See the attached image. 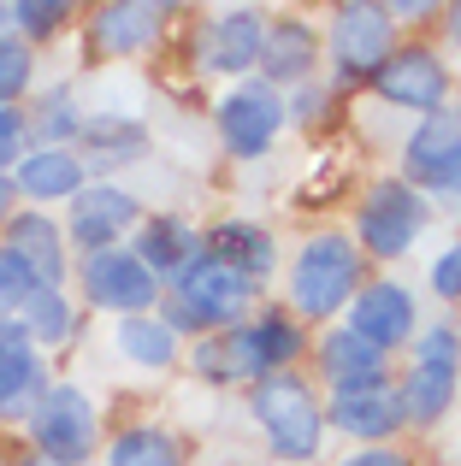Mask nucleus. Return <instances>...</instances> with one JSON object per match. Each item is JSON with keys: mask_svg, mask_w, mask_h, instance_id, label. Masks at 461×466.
I'll use <instances>...</instances> for the list:
<instances>
[{"mask_svg": "<svg viewBox=\"0 0 461 466\" xmlns=\"http://www.w3.org/2000/svg\"><path fill=\"white\" fill-rule=\"evenodd\" d=\"M361 266L367 260H361V248L343 230H313L296 248V260L284 266V313L296 325H337V313L367 284Z\"/></svg>", "mask_w": 461, "mask_h": 466, "instance_id": "f257e3e1", "label": "nucleus"}, {"mask_svg": "<svg viewBox=\"0 0 461 466\" xmlns=\"http://www.w3.org/2000/svg\"><path fill=\"white\" fill-rule=\"evenodd\" d=\"M254 301H261V289H254L249 278H237L230 266L196 254V260L160 289V308L154 313H160L178 337H213V330L242 325V319L254 313Z\"/></svg>", "mask_w": 461, "mask_h": 466, "instance_id": "f03ea898", "label": "nucleus"}, {"mask_svg": "<svg viewBox=\"0 0 461 466\" xmlns=\"http://www.w3.org/2000/svg\"><path fill=\"white\" fill-rule=\"evenodd\" d=\"M249 413L261 425V437L272 443V455L284 466H308L325 449V401L313 396V384L302 372H266L261 384H249Z\"/></svg>", "mask_w": 461, "mask_h": 466, "instance_id": "7ed1b4c3", "label": "nucleus"}, {"mask_svg": "<svg viewBox=\"0 0 461 466\" xmlns=\"http://www.w3.org/2000/svg\"><path fill=\"white\" fill-rule=\"evenodd\" d=\"M396 396H403L408 425H438L456 408V396H461V330L450 319L415 330V354H408V372L396 378Z\"/></svg>", "mask_w": 461, "mask_h": 466, "instance_id": "20e7f679", "label": "nucleus"}, {"mask_svg": "<svg viewBox=\"0 0 461 466\" xmlns=\"http://www.w3.org/2000/svg\"><path fill=\"white\" fill-rule=\"evenodd\" d=\"M432 225V201L420 189H408L403 177H379L355 207V248L361 260H403Z\"/></svg>", "mask_w": 461, "mask_h": 466, "instance_id": "39448f33", "label": "nucleus"}, {"mask_svg": "<svg viewBox=\"0 0 461 466\" xmlns=\"http://www.w3.org/2000/svg\"><path fill=\"white\" fill-rule=\"evenodd\" d=\"M24 431H30V455H47L59 466H83L101 455V413L83 384H47Z\"/></svg>", "mask_w": 461, "mask_h": 466, "instance_id": "423d86ee", "label": "nucleus"}, {"mask_svg": "<svg viewBox=\"0 0 461 466\" xmlns=\"http://www.w3.org/2000/svg\"><path fill=\"white\" fill-rule=\"evenodd\" d=\"M320 47L332 54V89H355V83H373V71L396 54V24L373 0H343Z\"/></svg>", "mask_w": 461, "mask_h": 466, "instance_id": "0eeeda50", "label": "nucleus"}, {"mask_svg": "<svg viewBox=\"0 0 461 466\" xmlns=\"http://www.w3.org/2000/svg\"><path fill=\"white\" fill-rule=\"evenodd\" d=\"M77 308L113 313V319H137L160 308V278L137 260L130 248H101V254H77Z\"/></svg>", "mask_w": 461, "mask_h": 466, "instance_id": "6e6552de", "label": "nucleus"}, {"mask_svg": "<svg viewBox=\"0 0 461 466\" xmlns=\"http://www.w3.org/2000/svg\"><path fill=\"white\" fill-rule=\"evenodd\" d=\"M450 59L438 54L432 42H396V54L373 71V95L391 101L396 113H415V118H432L450 106Z\"/></svg>", "mask_w": 461, "mask_h": 466, "instance_id": "1a4fd4ad", "label": "nucleus"}, {"mask_svg": "<svg viewBox=\"0 0 461 466\" xmlns=\"http://www.w3.org/2000/svg\"><path fill=\"white\" fill-rule=\"evenodd\" d=\"M142 225V201L125 183L89 177L77 195L66 201V242L77 254H101V248H125V237H137Z\"/></svg>", "mask_w": 461, "mask_h": 466, "instance_id": "9d476101", "label": "nucleus"}, {"mask_svg": "<svg viewBox=\"0 0 461 466\" xmlns=\"http://www.w3.org/2000/svg\"><path fill=\"white\" fill-rule=\"evenodd\" d=\"M213 125H220V142H225L230 159H261L290 125L284 95H278L272 83H261V77H242V83H230L225 101L213 106Z\"/></svg>", "mask_w": 461, "mask_h": 466, "instance_id": "9b49d317", "label": "nucleus"}, {"mask_svg": "<svg viewBox=\"0 0 461 466\" xmlns=\"http://www.w3.org/2000/svg\"><path fill=\"white\" fill-rule=\"evenodd\" d=\"M261 42H266V12L261 6H220L196 30V66L213 71V77L242 83L261 66Z\"/></svg>", "mask_w": 461, "mask_h": 466, "instance_id": "f8f14e48", "label": "nucleus"}, {"mask_svg": "<svg viewBox=\"0 0 461 466\" xmlns=\"http://www.w3.org/2000/svg\"><path fill=\"white\" fill-rule=\"evenodd\" d=\"M355 337H367L379 354L391 349H408L420 330V301L408 284H396V278H373V284L355 289V301H349V319H343Z\"/></svg>", "mask_w": 461, "mask_h": 466, "instance_id": "ddd939ff", "label": "nucleus"}, {"mask_svg": "<svg viewBox=\"0 0 461 466\" xmlns=\"http://www.w3.org/2000/svg\"><path fill=\"white\" fill-rule=\"evenodd\" d=\"M403 425H408L403 420V396H396L391 378L355 384V390H332V396H325V431H343L349 443L384 449Z\"/></svg>", "mask_w": 461, "mask_h": 466, "instance_id": "4468645a", "label": "nucleus"}, {"mask_svg": "<svg viewBox=\"0 0 461 466\" xmlns=\"http://www.w3.org/2000/svg\"><path fill=\"white\" fill-rule=\"evenodd\" d=\"M456 166H461V113L456 106H444L432 118H415V130L403 142V183L408 189H420L432 201L456 177Z\"/></svg>", "mask_w": 461, "mask_h": 466, "instance_id": "2eb2a0df", "label": "nucleus"}, {"mask_svg": "<svg viewBox=\"0 0 461 466\" xmlns=\"http://www.w3.org/2000/svg\"><path fill=\"white\" fill-rule=\"evenodd\" d=\"M0 248H12L47 289H66L71 278V242H66V225L42 207H18V213L0 225Z\"/></svg>", "mask_w": 461, "mask_h": 466, "instance_id": "dca6fc26", "label": "nucleus"}, {"mask_svg": "<svg viewBox=\"0 0 461 466\" xmlns=\"http://www.w3.org/2000/svg\"><path fill=\"white\" fill-rule=\"evenodd\" d=\"M47 384H54V378H47L42 349L24 337L18 319H0V425L30 420V408L42 401Z\"/></svg>", "mask_w": 461, "mask_h": 466, "instance_id": "f3484780", "label": "nucleus"}, {"mask_svg": "<svg viewBox=\"0 0 461 466\" xmlns=\"http://www.w3.org/2000/svg\"><path fill=\"white\" fill-rule=\"evenodd\" d=\"M320 59H325V47H320V30H313L308 18H266V42H261L254 77L272 83L278 95H290V89H302V83H313Z\"/></svg>", "mask_w": 461, "mask_h": 466, "instance_id": "a211bd4d", "label": "nucleus"}, {"mask_svg": "<svg viewBox=\"0 0 461 466\" xmlns=\"http://www.w3.org/2000/svg\"><path fill=\"white\" fill-rule=\"evenodd\" d=\"M166 18H172V6H149V0L95 6L89 12V42H95V54H107V59H137L166 35Z\"/></svg>", "mask_w": 461, "mask_h": 466, "instance_id": "6ab92c4d", "label": "nucleus"}, {"mask_svg": "<svg viewBox=\"0 0 461 466\" xmlns=\"http://www.w3.org/2000/svg\"><path fill=\"white\" fill-rule=\"evenodd\" d=\"M201 254L230 266L237 278H249L254 289L278 272V242H272V230L254 225V218H220V225H208L201 230Z\"/></svg>", "mask_w": 461, "mask_h": 466, "instance_id": "aec40b11", "label": "nucleus"}, {"mask_svg": "<svg viewBox=\"0 0 461 466\" xmlns=\"http://www.w3.org/2000/svg\"><path fill=\"white\" fill-rule=\"evenodd\" d=\"M313 366L332 390H355V384H379L391 378V354H379L367 337H355L349 325H325L313 342Z\"/></svg>", "mask_w": 461, "mask_h": 466, "instance_id": "412c9836", "label": "nucleus"}, {"mask_svg": "<svg viewBox=\"0 0 461 466\" xmlns=\"http://www.w3.org/2000/svg\"><path fill=\"white\" fill-rule=\"evenodd\" d=\"M83 183H89V166H83L77 148H30L18 166H12L18 201H42V213L59 207V201H71Z\"/></svg>", "mask_w": 461, "mask_h": 466, "instance_id": "4be33fe9", "label": "nucleus"}, {"mask_svg": "<svg viewBox=\"0 0 461 466\" xmlns=\"http://www.w3.org/2000/svg\"><path fill=\"white\" fill-rule=\"evenodd\" d=\"M130 254H137V260L149 266L154 278H160V289H166V284H172V278L201 254V230L190 225L184 213H142Z\"/></svg>", "mask_w": 461, "mask_h": 466, "instance_id": "5701e85b", "label": "nucleus"}, {"mask_svg": "<svg viewBox=\"0 0 461 466\" xmlns=\"http://www.w3.org/2000/svg\"><path fill=\"white\" fill-rule=\"evenodd\" d=\"M184 360H190V372L201 378V384H213V390H249V384H261V360L249 354V342H242V325H230V330H213V337H196L184 349Z\"/></svg>", "mask_w": 461, "mask_h": 466, "instance_id": "b1692460", "label": "nucleus"}, {"mask_svg": "<svg viewBox=\"0 0 461 466\" xmlns=\"http://www.w3.org/2000/svg\"><path fill=\"white\" fill-rule=\"evenodd\" d=\"M113 349H118V360L137 366V372H172V366L184 360V337H178L160 313L118 319L113 325Z\"/></svg>", "mask_w": 461, "mask_h": 466, "instance_id": "393cba45", "label": "nucleus"}, {"mask_svg": "<svg viewBox=\"0 0 461 466\" xmlns=\"http://www.w3.org/2000/svg\"><path fill=\"white\" fill-rule=\"evenodd\" d=\"M242 342L261 360V372H296L302 349H308V325H296L284 308H254L242 319Z\"/></svg>", "mask_w": 461, "mask_h": 466, "instance_id": "a878e982", "label": "nucleus"}, {"mask_svg": "<svg viewBox=\"0 0 461 466\" xmlns=\"http://www.w3.org/2000/svg\"><path fill=\"white\" fill-rule=\"evenodd\" d=\"M142 148H149V130H142V118H118V113H89V125H83V166H101V171H118V166H137Z\"/></svg>", "mask_w": 461, "mask_h": 466, "instance_id": "bb28decb", "label": "nucleus"}, {"mask_svg": "<svg viewBox=\"0 0 461 466\" xmlns=\"http://www.w3.org/2000/svg\"><path fill=\"white\" fill-rule=\"evenodd\" d=\"M18 325H24V337H30L36 349H66V342H77L83 313H77V301H71V289H47L42 284L30 301H24Z\"/></svg>", "mask_w": 461, "mask_h": 466, "instance_id": "cd10ccee", "label": "nucleus"}, {"mask_svg": "<svg viewBox=\"0 0 461 466\" xmlns=\"http://www.w3.org/2000/svg\"><path fill=\"white\" fill-rule=\"evenodd\" d=\"M184 437L166 425H125L107 437V466H184Z\"/></svg>", "mask_w": 461, "mask_h": 466, "instance_id": "c85d7f7f", "label": "nucleus"}, {"mask_svg": "<svg viewBox=\"0 0 461 466\" xmlns=\"http://www.w3.org/2000/svg\"><path fill=\"white\" fill-rule=\"evenodd\" d=\"M83 125H89V113L77 106V95L47 89L42 101H36V113H30V148H77Z\"/></svg>", "mask_w": 461, "mask_h": 466, "instance_id": "c756f323", "label": "nucleus"}, {"mask_svg": "<svg viewBox=\"0 0 461 466\" xmlns=\"http://www.w3.org/2000/svg\"><path fill=\"white\" fill-rule=\"evenodd\" d=\"M36 89V47L18 35H0V106H24Z\"/></svg>", "mask_w": 461, "mask_h": 466, "instance_id": "7c9ffc66", "label": "nucleus"}, {"mask_svg": "<svg viewBox=\"0 0 461 466\" xmlns=\"http://www.w3.org/2000/svg\"><path fill=\"white\" fill-rule=\"evenodd\" d=\"M66 24H71V6H59V0H12V35L30 47L59 35Z\"/></svg>", "mask_w": 461, "mask_h": 466, "instance_id": "2f4dec72", "label": "nucleus"}, {"mask_svg": "<svg viewBox=\"0 0 461 466\" xmlns=\"http://www.w3.org/2000/svg\"><path fill=\"white\" fill-rule=\"evenodd\" d=\"M36 289H42V278H36L12 248H0V319H18Z\"/></svg>", "mask_w": 461, "mask_h": 466, "instance_id": "473e14b6", "label": "nucleus"}, {"mask_svg": "<svg viewBox=\"0 0 461 466\" xmlns=\"http://www.w3.org/2000/svg\"><path fill=\"white\" fill-rule=\"evenodd\" d=\"M30 154V113L24 106H0V171L12 177V166Z\"/></svg>", "mask_w": 461, "mask_h": 466, "instance_id": "72a5a7b5", "label": "nucleus"}, {"mask_svg": "<svg viewBox=\"0 0 461 466\" xmlns=\"http://www.w3.org/2000/svg\"><path fill=\"white\" fill-rule=\"evenodd\" d=\"M332 83H320V77H313V83H302V89H290L284 95V118H296V125H320V118H325V106H332Z\"/></svg>", "mask_w": 461, "mask_h": 466, "instance_id": "f704fd0d", "label": "nucleus"}, {"mask_svg": "<svg viewBox=\"0 0 461 466\" xmlns=\"http://www.w3.org/2000/svg\"><path fill=\"white\" fill-rule=\"evenodd\" d=\"M426 284H432V296H438V301H461V242H450V248L432 260Z\"/></svg>", "mask_w": 461, "mask_h": 466, "instance_id": "c9c22d12", "label": "nucleus"}, {"mask_svg": "<svg viewBox=\"0 0 461 466\" xmlns=\"http://www.w3.org/2000/svg\"><path fill=\"white\" fill-rule=\"evenodd\" d=\"M337 466H415V455H403L396 443H384V449H355V455H343Z\"/></svg>", "mask_w": 461, "mask_h": 466, "instance_id": "e433bc0d", "label": "nucleus"}, {"mask_svg": "<svg viewBox=\"0 0 461 466\" xmlns=\"http://www.w3.org/2000/svg\"><path fill=\"white\" fill-rule=\"evenodd\" d=\"M432 201H438V207H444V213H456V218H461V166H456V177H450V183H444V189H438V195H432ZM438 207H432V213H438Z\"/></svg>", "mask_w": 461, "mask_h": 466, "instance_id": "4c0bfd02", "label": "nucleus"}, {"mask_svg": "<svg viewBox=\"0 0 461 466\" xmlns=\"http://www.w3.org/2000/svg\"><path fill=\"white\" fill-rule=\"evenodd\" d=\"M12 213H18V189H12V177L0 171V225H6Z\"/></svg>", "mask_w": 461, "mask_h": 466, "instance_id": "58836bf2", "label": "nucleus"}, {"mask_svg": "<svg viewBox=\"0 0 461 466\" xmlns=\"http://www.w3.org/2000/svg\"><path fill=\"white\" fill-rule=\"evenodd\" d=\"M444 18H450V24H444V30H450V42H461V6H450Z\"/></svg>", "mask_w": 461, "mask_h": 466, "instance_id": "ea45409f", "label": "nucleus"}, {"mask_svg": "<svg viewBox=\"0 0 461 466\" xmlns=\"http://www.w3.org/2000/svg\"><path fill=\"white\" fill-rule=\"evenodd\" d=\"M12 466H59V461H47V455H18Z\"/></svg>", "mask_w": 461, "mask_h": 466, "instance_id": "a19ab883", "label": "nucleus"}]
</instances>
